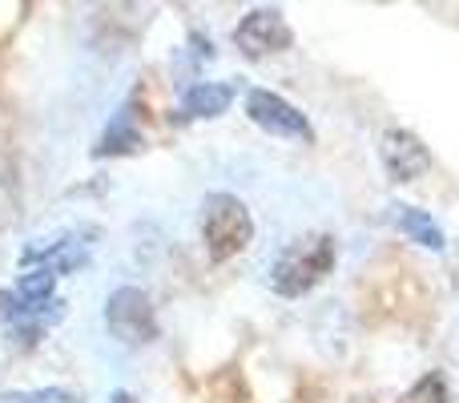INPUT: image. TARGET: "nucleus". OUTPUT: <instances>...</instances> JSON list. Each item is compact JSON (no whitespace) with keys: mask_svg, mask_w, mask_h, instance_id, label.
Masks as SVG:
<instances>
[{"mask_svg":"<svg viewBox=\"0 0 459 403\" xmlns=\"http://www.w3.org/2000/svg\"><path fill=\"white\" fill-rule=\"evenodd\" d=\"M334 270V238L331 234H307L294 238L274 262H270V286L282 299H299L310 286H318Z\"/></svg>","mask_w":459,"mask_h":403,"instance_id":"1","label":"nucleus"},{"mask_svg":"<svg viewBox=\"0 0 459 403\" xmlns=\"http://www.w3.org/2000/svg\"><path fill=\"white\" fill-rule=\"evenodd\" d=\"M202 238L214 262H226L238 250H246V242L254 238V218L246 202L234 194H210L202 206Z\"/></svg>","mask_w":459,"mask_h":403,"instance_id":"2","label":"nucleus"},{"mask_svg":"<svg viewBox=\"0 0 459 403\" xmlns=\"http://www.w3.org/2000/svg\"><path fill=\"white\" fill-rule=\"evenodd\" d=\"M105 327L126 347H145L158 339V315L142 286H117L105 302Z\"/></svg>","mask_w":459,"mask_h":403,"instance_id":"3","label":"nucleus"},{"mask_svg":"<svg viewBox=\"0 0 459 403\" xmlns=\"http://www.w3.org/2000/svg\"><path fill=\"white\" fill-rule=\"evenodd\" d=\"M234 45L242 48L246 57H270L282 53V48L294 45V29L286 24V16L278 8H250L242 21L234 24Z\"/></svg>","mask_w":459,"mask_h":403,"instance_id":"4","label":"nucleus"},{"mask_svg":"<svg viewBox=\"0 0 459 403\" xmlns=\"http://www.w3.org/2000/svg\"><path fill=\"white\" fill-rule=\"evenodd\" d=\"M246 118L274 137H294V142H310L315 137L307 113H299L286 97L270 93V89H250L246 93Z\"/></svg>","mask_w":459,"mask_h":403,"instance_id":"5","label":"nucleus"},{"mask_svg":"<svg viewBox=\"0 0 459 403\" xmlns=\"http://www.w3.org/2000/svg\"><path fill=\"white\" fill-rule=\"evenodd\" d=\"M379 162L391 182H415L431 170V150L411 129H387L379 137Z\"/></svg>","mask_w":459,"mask_h":403,"instance_id":"6","label":"nucleus"},{"mask_svg":"<svg viewBox=\"0 0 459 403\" xmlns=\"http://www.w3.org/2000/svg\"><path fill=\"white\" fill-rule=\"evenodd\" d=\"M391 222H395V226L403 230V234L411 238V242L428 246V250H444V246H447L444 230H439V222L431 218L428 210H420V206H403V202H395V206H391Z\"/></svg>","mask_w":459,"mask_h":403,"instance_id":"7","label":"nucleus"},{"mask_svg":"<svg viewBox=\"0 0 459 403\" xmlns=\"http://www.w3.org/2000/svg\"><path fill=\"white\" fill-rule=\"evenodd\" d=\"M142 126H137V113L134 105H126V110L117 113V118L109 121V129L101 134V142H97L93 158H113V153H134L137 145H142Z\"/></svg>","mask_w":459,"mask_h":403,"instance_id":"8","label":"nucleus"},{"mask_svg":"<svg viewBox=\"0 0 459 403\" xmlns=\"http://www.w3.org/2000/svg\"><path fill=\"white\" fill-rule=\"evenodd\" d=\"M230 101H234V89L226 85V81H198V85L186 89V118H222L230 110Z\"/></svg>","mask_w":459,"mask_h":403,"instance_id":"9","label":"nucleus"},{"mask_svg":"<svg viewBox=\"0 0 459 403\" xmlns=\"http://www.w3.org/2000/svg\"><path fill=\"white\" fill-rule=\"evenodd\" d=\"M447 380H444V372H428L420 383H411V388L403 391V399L399 403H447Z\"/></svg>","mask_w":459,"mask_h":403,"instance_id":"10","label":"nucleus"},{"mask_svg":"<svg viewBox=\"0 0 459 403\" xmlns=\"http://www.w3.org/2000/svg\"><path fill=\"white\" fill-rule=\"evenodd\" d=\"M8 403H81L73 391H53V388H45V391H29V396H8Z\"/></svg>","mask_w":459,"mask_h":403,"instance_id":"11","label":"nucleus"},{"mask_svg":"<svg viewBox=\"0 0 459 403\" xmlns=\"http://www.w3.org/2000/svg\"><path fill=\"white\" fill-rule=\"evenodd\" d=\"M113 403H137V399L129 396V391H117V396H113Z\"/></svg>","mask_w":459,"mask_h":403,"instance_id":"12","label":"nucleus"}]
</instances>
